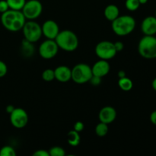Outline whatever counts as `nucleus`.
I'll return each mask as SVG.
<instances>
[{
  "instance_id": "32",
  "label": "nucleus",
  "mask_w": 156,
  "mask_h": 156,
  "mask_svg": "<svg viewBox=\"0 0 156 156\" xmlns=\"http://www.w3.org/2000/svg\"><path fill=\"white\" fill-rule=\"evenodd\" d=\"M150 121L152 122V124L156 126V111H154L150 114Z\"/></svg>"
},
{
  "instance_id": "37",
  "label": "nucleus",
  "mask_w": 156,
  "mask_h": 156,
  "mask_svg": "<svg viewBox=\"0 0 156 156\" xmlns=\"http://www.w3.org/2000/svg\"><path fill=\"white\" fill-rule=\"evenodd\" d=\"M155 17L156 18V11H155Z\"/></svg>"
},
{
  "instance_id": "16",
  "label": "nucleus",
  "mask_w": 156,
  "mask_h": 156,
  "mask_svg": "<svg viewBox=\"0 0 156 156\" xmlns=\"http://www.w3.org/2000/svg\"><path fill=\"white\" fill-rule=\"evenodd\" d=\"M105 18L110 21H113L120 15V10L116 5L110 4L106 6L104 11Z\"/></svg>"
},
{
  "instance_id": "35",
  "label": "nucleus",
  "mask_w": 156,
  "mask_h": 156,
  "mask_svg": "<svg viewBox=\"0 0 156 156\" xmlns=\"http://www.w3.org/2000/svg\"><path fill=\"white\" fill-rule=\"evenodd\" d=\"M152 88L154 89V91H156V78L155 79H154L153 81H152Z\"/></svg>"
},
{
  "instance_id": "25",
  "label": "nucleus",
  "mask_w": 156,
  "mask_h": 156,
  "mask_svg": "<svg viewBox=\"0 0 156 156\" xmlns=\"http://www.w3.org/2000/svg\"><path fill=\"white\" fill-rule=\"evenodd\" d=\"M16 152L12 146H5L0 149V156H15Z\"/></svg>"
},
{
  "instance_id": "12",
  "label": "nucleus",
  "mask_w": 156,
  "mask_h": 156,
  "mask_svg": "<svg viewBox=\"0 0 156 156\" xmlns=\"http://www.w3.org/2000/svg\"><path fill=\"white\" fill-rule=\"evenodd\" d=\"M100 122L110 124L117 118V111L112 106H105L101 109L98 114Z\"/></svg>"
},
{
  "instance_id": "27",
  "label": "nucleus",
  "mask_w": 156,
  "mask_h": 156,
  "mask_svg": "<svg viewBox=\"0 0 156 156\" xmlns=\"http://www.w3.org/2000/svg\"><path fill=\"white\" fill-rule=\"evenodd\" d=\"M9 9V6L6 0H0V13L2 14L8 11Z\"/></svg>"
},
{
  "instance_id": "33",
  "label": "nucleus",
  "mask_w": 156,
  "mask_h": 156,
  "mask_svg": "<svg viewBox=\"0 0 156 156\" xmlns=\"http://www.w3.org/2000/svg\"><path fill=\"white\" fill-rule=\"evenodd\" d=\"M117 76L119 77V79H120V78H123V77H126V73H125L123 70H120V71L117 73Z\"/></svg>"
},
{
  "instance_id": "23",
  "label": "nucleus",
  "mask_w": 156,
  "mask_h": 156,
  "mask_svg": "<svg viewBox=\"0 0 156 156\" xmlns=\"http://www.w3.org/2000/svg\"><path fill=\"white\" fill-rule=\"evenodd\" d=\"M141 5L139 0H126L125 6L130 12H135Z\"/></svg>"
},
{
  "instance_id": "30",
  "label": "nucleus",
  "mask_w": 156,
  "mask_h": 156,
  "mask_svg": "<svg viewBox=\"0 0 156 156\" xmlns=\"http://www.w3.org/2000/svg\"><path fill=\"white\" fill-rule=\"evenodd\" d=\"M34 156H50L48 151L45 149H38L36 152H34Z\"/></svg>"
},
{
  "instance_id": "34",
  "label": "nucleus",
  "mask_w": 156,
  "mask_h": 156,
  "mask_svg": "<svg viewBox=\"0 0 156 156\" xmlns=\"http://www.w3.org/2000/svg\"><path fill=\"white\" fill-rule=\"evenodd\" d=\"M15 108V107L12 106V105H9V106H7V108H6V112L9 113V114H10L11 113L14 111Z\"/></svg>"
},
{
  "instance_id": "19",
  "label": "nucleus",
  "mask_w": 156,
  "mask_h": 156,
  "mask_svg": "<svg viewBox=\"0 0 156 156\" xmlns=\"http://www.w3.org/2000/svg\"><path fill=\"white\" fill-rule=\"evenodd\" d=\"M118 86L122 91H129L132 90L133 87V81L128 77L120 78L118 80Z\"/></svg>"
},
{
  "instance_id": "15",
  "label": "nucleus",
  "mask_w": 156,
  "mask_h": 156,
  "mask_svg": "<svg viewBox=\"0 0 156 156\" xmlns=\"http://www.w3.org/2000/svg\"><path fill=\"white\" fill-rule=\"evenodd\" d=\"M141 30L145 35H155L156 34V18L148 16L143 19L141 24Z\"/></svg>"
},
{
  "instance_id": "29",
  "label": "nucleus",
  "mask_w": 156,
  "mask_h": 156,
  "mask_svg": "<svg viewBox=\"0 0 156 156\" xmlns=\"http://www.w3.org/2000/svg\"><path fill=\"white\" fill-rule=\"evenodd\" d=\"M84 129H85V125L82 121H77L74 124V130L77 132L81 133Z\"/></svg>"
},
{
  "instance_id": "2",
  "label": "nucleus",
  "mask_w": 156,
  "mask_h": 156,
  "mask_svg": "<svg viewBox=\"0 0 156 156\" xmlns=\"http://www.w3.org/2000/svg\"><path fill=\"white\" fill-rule=\"evenodd\" d=\"M136 27V20L130 15H119L111 21V28L119 37H125L132 33Z\"/></svg>"
},
{
  "instance_id": "14",
  "label": "nucleus",
  "mask_w": 156,
  "mask_h": 156,
  "mask_svg": "<svg viewBox=\"0 0 156 156\" xmlns=\"http://www.w3.org/2000/svg\"><path fill=\"white\" fill-rule=\"evenodd\" d=\"M55 79L59 82H69L72 78V69L66 66H59L54 69Z\"/></svg>"
},
{
  "instance_id": "28",
  "label": "nucleus",
  "mask_w": 156,
  "mask_h": 156,
  "mask_svg": "<svg viewBox=\"0 0 156 156\" xmlns=\"http://www.w3.org/2000/svg\"><path fill=\"white\" fill-rule=\"evenodd\" d=\"M101 79L102 78L98 77V76H92V77L91 78V79H90L88 82H90L91 85H94V86H98V85H100L101 82Z\"/></svg>"
},
{
  "instance_id": "3",
  "label": "nucleus",
  "mask_w": 156,
  "mask_h": 156,
  "mask_svg": "<svg viewBox=\"0 0 156 156\" xmlns=\"http://www.w3.org/2000/svg\"><path fill=\"white\" fill-rule=\"evenodd\" d=\"M59 49L66 52H73L79 47V37L70 30H60L55 38Z\"/></svg>"
},
{
  "instance_id": "1",
  "label": "nucleus",
  "mask_w": 156,
  "mask_h": 156,
  "mask_svg": "<svg viewBox=\"0 0 156 156\" xmlns=\"http://www.w3.org/2000/svg\"><path fill=\"white\" fill-rule=\"evenodd\" d=\"M26 18L21 11L9 9L2 14L1 23L6 30L17 32L22 30L26 22Z\"/></svg>"
},
{
  "instance_id": "7",
  "label": "nucleus",
  "mask_w": 156,
  "mask_h": 156,
  "mask_svg": "<svg viewBox=\"0 0 156 156\" xmlns=\"http://www.w3.org/2000/svg\"><path fill=\"white\" fill-rule=\"evenodd\" d=\"M94 52L99 59L105 60L113 59L117 53L114 47V44L109 41H102L99 42L96 45Z\"/></svg>"
},
{
  "instance_id": "18",
  "label": "nucleus",
  "mask_w": 156,
  "mask_h": 156,
  "mask_svg": "<svg viewBox=\"0 0 156 156\" xmlns=\"http://www.w3.org/2000/svg\"><path fill=\"white\" fill-rule=\"evenodd\" d=\"M21 50L22 54L24 56H27V57H30V56H32L34 51V48L33 47V43L29 42L27 40L24 39L22 40V42H21Z\"/></svg>"
},
{
  "instance_id": "10",
  "label": "nucleus",
  "mask_w": 156,
  "mask_h": 156,
  "mask_svg": "<svg viewBox=\"0 0 156 156\" xmlns=\"http://www.w3.org/2000/svg\"><path fill=\"white\" fill-rule=\"evenodd\" d=\"M28 121V114L23 108H15L10 114V122L16 129H22L25 127Z\"/></svg>"
},
{
  "instance_id": "21",
  "label": "nucleus",
  "mask_w": 156,
  "mask_h": 156,
  "mask_svg": "<svg viewBox=\"0 0 156 156\" xmlns=\"http://www.w3.org/2000/svg\"><path fill=\"white\" fill-rule=\"evenodd\" d=\"M6 1L9 6V9L18 11L22 10L26 2V0H6Z\"/></svg>"
},
{
  "instance_id": "9",
  "label": "nucleus",
  "mask_w": 156,
  "mask_h": 156,
  "mask_svg": "<svg viewBox=\"0 0 156 156\" xmlns=\"http://www.w3.org/2000/svg\"><path fill=\"white\" fill-rule=\"evenodd\" d=\"M59 47L55 40L47 39L39 46L38 53L44 59H51L56 56L59 51Z\"/></svg>"
},
{
  "instance_id": "5",
  "label": "nucleus",
  "mask_w": 156,
  "mask_h": 156,
  "mask_svg": "<svg viewBox=\"0 0 156 156\" xmlns=\"http://www.w3.org/2000/svg\"><path fill=\"white\" fill-rule=\"evenodd\" d=\"M92 76L91 66L87 63H78L72 69L71 79L79 85L88 82Z\"/></svg>"
},
{
  "instance_id": "8",
  "label": "nucleus",
  "mask_w": 156,
  "mask_h": 156,
  "mask_svg": "<svg viewBox=\"0 0 156 156\" xmlns=\"http://www.w3.org/2000/svg\"><path fill=\"white\" fill-rule=\"evenodd\" d=\"M21 12L27 20H35L42 14L43 5L39 0L26 1Z\"/></svg>"
},
{
  "instance_id": "4",
  "label": "nucleus",
  "mask_w": 156,
  "mask_h": 156,
  "mask_svg": "<svg viewBox=\"0 0 156 156\" xmlns=\"http://www.w3.org/2000/svg\"><path fill=\"white\" fill-rule=\"evenodd\" d=\"M138 52L142 57L152 59L156 58V37L154 35H145L138 44Z\"/></svg>"
},
{
  "instance_id": "31",
  "label": "nucleus",
  "mask_w": 156,
  "mask_h": 156,
  "mask_svg": "<svg viewBox=\"0 0 156 156\" xmlns=\"http://www.w3.org/2000/svg\"><path fill=\"white\" fill-rule=\"evenodd\" d=\"M114 47H115L117 53H118V52L122 51V50H123V48H124V44H123V42H121V41H117V42L114 43Z\"/></svg>"
},
{
  "instance_id": "26",
  "label": "nucleus",
  "mask_w": 156,
  "mask_h": 156,
  "mask_svg": "<svg viewBox=\"0 0 156 156\" xmlns=\"http://www.w3.org/2000/svg\"><path fill=\"white\" fill-rule=\"evenodd\" d=\"M8 73V67L5 62L0 60V78H2L6 76Z\"/></svg>"
},
{
  "instance_id": "22",
  "label": "nucleus",
  "mask_w": 156,
  "mask_h": 156,
  "mask_svg": "<svg viewBox=\"0 0 156 156\" xmlns=\"http://www.w3.org/2000/svg\"><path fill=\"white\" fill-rule=\"evenodd\" d=\"M43 80L45 82H52L55 79V74H54V69H46L44 70L41 75Z\"/></svg>"
},
{
  "instance_id": "6",
  "label": "nucleus",
  "mask_w": 156,
  "mask_h": 156,
  "mask_svg": "<svg viewBox=\"0 0 156 156\" xmlns=\"http://www.w3.org/2000/svg\"><path fill=\"white\" fill-rule=\"evenodd\" d=\"M24 39L31 43H36L42 37V30L41 26L34 20L26 21L24 27L22 28Z\"/></svg>"
},
{
  "instance_id": "17",
  "label": "nucleus",
  "mask_w": 156,
  "mask_h": 156,
  "mask_svg": "<svg viewBox=\"0 0 156 156\" xmlns=\"http://www.w3.org/2000/svg\"><path fill=\"white\" fill-rule=\"evenodd\" d=\"M66 137L69 145L71 146H73V147H76V146H79L81 142L80 134H79V132L74 130V129L69 131L67 133Z\"/></svg>"
},
{
  "instance_id": "20",
  "label": "nucleus",
  "mask_w": 156,
  "mask_h": 156,
  "mask_svg": "<svg viewBox=\"0 0 156 156\" xmlns=\"http://www.w3.org/2000/svg\"><path fill=\"white\" fill-rule=\"evenodd\" d=\"M108 130H109V128H108V124L105 123H102L100 122L99 123H98L97 126H95V129H94V132L95 134L99 137H104L108 134Z\"/></svg>"
},
{
  "instance_id": "24",
  "label": "nucleus",
  "mask_w": 156,
  "mask_h": 156,
  "mask_svg": "<svg viewBox=\"0 0 156 156\" xmlns=\"http://www.w3.org/2000/svg\"><path fill=\"white\" fill-rule=\"evenodd\" d=\"M50 156H64L66 155V151L61 146H53L49 149Z\"/></svg>"
},
{
  "instance_id": "13",
  "label": "nucleus",
  "mask_w": 156,
  "mask_h": 156,
  "mask_svg": "<svg viewBox=\"0 0 156 156\" xmlns=\"http://www.w3.org/2000/svg\"><path fill=\"white\" fill-rule=\"evenodd\" d=\"M91 70H92L93 76L103 78L109 73L111 70V66L108 62V60L100 59L98 61L94 62V65L91 66Z\"/></svg>"
},
{
  "instance_id": "36",
  "label": "nucleus",
  "mask_w": 156,
  "mask_h": 156,
  "mask_svg": "<svg viewBox=\"0 0 156 156\" xmlns=\"http://www.w3.org/2000/svg\"><path fill=\"white\" fill-rule=\"evenodd\" d=\"M140 5H145L148 2V0H139Z\"/></svg>"
},
{
  "instance_id": "11",
  "label": "nucleus",
  "mask_w": 156,
  "mask_h": 156,
  "mask_svg": "<svg viewBox=\"0 0 156 156\" xmlns=\"http://www.w3.org/2000/svg\"><path fill=\"white\" fill-rule=\"evenodd\" d=\"M42 34L47 39L55 40L57 34H59V27L57 23L53 20H47L41 26Z\"/></svg>"
}]
</instances>
